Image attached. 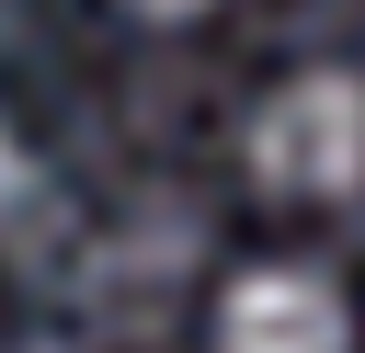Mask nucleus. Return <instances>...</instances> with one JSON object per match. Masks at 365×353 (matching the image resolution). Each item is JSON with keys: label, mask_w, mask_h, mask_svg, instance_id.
<instances>
[{"label": "nucleus", "mask_w": 365, "mask_h": 353, "mask_svg": "<svg viewBox=\"0 0 365 353\" xmlns=\"http://www.w3.org/2000/svg\"><path fill=\"white\" fill-rule=\"evenodd\" d=\"M240 171L274 205H354L365 194V68H285L240 114Z\"/></svg>", "instance_id": "1"}, {"label": "nucleus", "mask_w": 365, "mask_h": 353, "mask_svg": "<svg viewBox=\"0 0 365 353\" xmlns=\"http://www.w3.org/2000/svg\"><path fill=\"white\" fill-rule=\"evenodd\" d=\"M125 23H148V34H182V23H205V11H228V0H114Z\"/></svg>", "instance_id": "4"}, {"label": "nucleus", "mask_w": 365, "mask_h": 353, "mask_svg": "<svg viewBox=\"0 0 365 353\" xmlns=\"http://www.w3.org/2000/svg\"><path fill=\"white\" fill-rule=\"evenodd\" d=\"M354 296H342V273H319V262H297V251H274V262H240L228 285H217V307H205V353H354Z\"/></svg>", "instance_id": "2"}, {"label": "nucleus", "mask_w": 365, "mask_h": 353, "mask_svg": "<svg viewBox=\"0 0 365 353\" xmlns=\"http://www.w3.org/2000/svg\"><path fill=\"white\" fill-rule=\"evenodd\" d=\"M23 205H34V137L0 114V216H23Z\"/></svg>", "instance_id": "3"}]
</instances>
